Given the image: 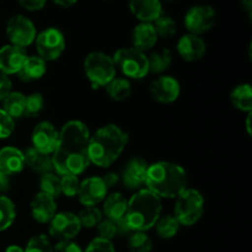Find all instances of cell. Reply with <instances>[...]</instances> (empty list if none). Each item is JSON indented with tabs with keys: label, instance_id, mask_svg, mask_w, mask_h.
I'll return each mask as SVG.
<instances>
[{
	"label": "cell",
	"instance_id": "obj_10",
	"mask_svg": "<svg viewBox=\"0 0 252 252\" xmlns=\"http://www.w3.org/2000/svg\"><path fill=\"white\" fill-rule=\"evenodd\" d=\"M216 10L209 5H196L187 10L185 15V26L191 34L199 36L206 33L216 24Z\"/></svg>",
	"mask_w": 252,
	"mask_h": 252
},
{
	"label": "cell",
	"instance_id": "obj_30",
	"mask_svg": "<svg viewBox=\"0 0 252 252\" xmlns=\"http://www.w3.org/2000/svg\"><path fill=\"white\" fill-rule=\"evenodd\" d=\"M155 228L158 235L161 239H172L179 233L180 223L174 216H164L158 219Z\"/></svg>",
	"mask_w": 252,
	"mask_h": 252
},
{
	"label": "cell",
	"instance_id": "obj_2",
	"mask_svg": "<svg viewBox=\"0 0 252 252\" xmlns=\"http://www.w3.org/2000/svg\"><path fill=\"white\" fill-rule=\"evenodd\" d=\"M128 144V134L116 125H106L89 139L90 164L108 167L118 159Z\"/></svg>",
	"mask_w": 252,
	"mask_h": 252
},
{
	"label": "cell",
	"instance_id": "obj_39",
	"mask_svg": "<svg viewBox=\"0 0 252 252\" xmlns=\"http://www.w3.org/2000/svg\"><path fill=\"white\" fill-rule=\"evenodd\" d=\"M84 252H116L112 241H107L105 239L96 238L88 245Z\"/></svg>",
	"mask_w": 252,
	"mask_h": 252
},
{
	"label": "cell",
	"instance_id": "obj_23",
	"mask_svg": "<svg viewBox=\"0 0 252 252\" xmlns=\"http://www.w3.org/2000/svg\"><path fill=\"white\" fill-rule=\"evenodd\" d=\"M47 71V64L46 62L38 56L27 57L25 61L24 65H22L21 70L19 71V78L22 81H34L41 79L42 76L46 74Z\"/></svg>",
	"mask_w": 252,
	"mask_h": 252
},
{
	"label": "cell",
	"instance_id": "obj_46",
	"mask_svg": "<svg viewBox=\"0 0 252 252\" xmlns=\"http://www.w3.org/2000/svg\"><path fill=\"white\" fill-rule=\"evenodd\" d=\"M54 5H58V6H62V7H65V9H68V7L73 6L74 4H75V1L74 0H71V1H64V0H54L53 1Z\"/></svg>",
	"mask_w": 252,
	"mask_h": 252
},
{
	"label": "cell",
	"instance_id": "obj_26",
	"mask_svg": "<svg viewBox=\"0 0 252 252\" xmlns=\"http://www.w3.org/2000/svg\"><path fill=\"white\" fill-rule=\"evenodd\" d=\"M231 103L243 112L251 113L252 110V89L250 84L238 85L230 94Z\"/></svg>",
	"mask_w": 252,
	"mask_h": 252
},
{
	"label": "cell",
	"instance_id": "obj_42",
	"mask_svg": "<svg viewBox=\"0 0 252 252\" xmlns=\"http://www.w3.org/2000/svg\"><path fill=\"white\" fill-rule=\"evenodd\" d=\"M11 89H12V83L9 79V76L0 73V102L4 101L5 97L11 93Z\"/></svg>",
	"mask_w": 252,
	"mask_h": 252
},
{
	"label": "cell",
	"instance_id": "obj_36",
	"mask_svg": "<svg viewBox=\"0 0 252 252\" xmlns=\"http://www.w3.org/2000/svg\"><path fill=\"white\" fill-rule=\"evenodd\" d=\"M25 252H53V246H52L51 241L43 234H38V235L32 236L27 243Z\"/></svg>",
	"mask_w": 252,
	"mask_h": 252
},
{
	"label": "cell",
	"instance_id": "obj_43",
	"mask_svg": "<svg viewBox=\"0 0 252 252\" xmlns=\"http://www.w3.org/2000/svg\"><path fill=\"white\" fill-rule=\"evenodd\" d=\"M20 5L27 11H38L46 5L44 0H21Z\"/></svg>",
	"mask_w": 252,
	"mask_h": 252
},
{
	"label": "cell",
	"instance_id": "obj_35",
	"mask_svg": "<svg viewBox=\"0 0 252 252\" xmlns=\"http://www.w3.org/2000/svg\"><path fill=\"white\" fill-rule=\"evenodd\" d=\"M154 27L158 33V37H161V38H171L172 36H175L177 31L175 20L170 16H165V15L160 16L155 21Z\"/></svg>",
	"mask_w": 252,
	"mask_h": 252
},
{
	"label": "cell",
	"instance_id": "obj_25",
	"mask_svg": "<svg viewBox=\"0 0 252 252\" xmlns=\"http://www.w3.org/2000/svg\"><path fill=\"white\" fill-rule=\"evenodd\" d=\"M25 101L26 96L17 91H11L2 101V111L12 120L21 118L25 113Z\"/></svg>",
	"mask_w": 252,
	"mask_h": 252
},
{
	"label": "cell",
	"instance_id": "obj_31",
	"mask_svg": "<svg viewBox=\"0 0 252 252\" xmlns=\"http://www.w3.org/2000/svg\"><path fill=\"white\" fill-rule=\"evenodd\" d=\"M39 187H41L42 193L52 197L53 199L58 198V197L62 194L61 179L58 177V175L53 174V172L44 174L43 176L41 177V181H39Z\"/></svg>",
	"mask_w": 252,
	"mask_h": 252
},
{
	"label": "cell",
	"instance_id": "obj_32",
	"mask_svg": "<svg viewBox=\"0 0 252 252\" xmlns=\"http://www.w3.org/2000/svg\"><path fill=\"white\" fill-rule=\"evenodd\" d=\"M78 219L80 221L81 228L93 229L102 220V212L97 207H85L78 214Z\"/></svg>",
	"mask_w": 252,
	"mask_h": 252
},
{
	"label": "cell",
	"instance_id": "obj_21",
	"mask_svg": "<svg viewBox=\"0 0 252 252\" xmlns=\"http://www.w3.org/2000/svg\"><path fill=\"white\" fill-rule=\"evenodd\" d=\"M158 33L153 24H138L132 32L133 47L139 51H149L157 44Z\"/></svg>",
	"mask_w": 252,
	"mask_h": 252
},
{
	"label": "cell",
	"instance_id": "obj_20",
	"mask_svg": "<svg viewBox=\"0 0 252 252\" xmlns=\"http://www.w3.org/2000/svg\"><path fill=\"white\" fill-rule=\"evenodd\" d=\"M25 155L15 147L0 149V170L6 175L19 174L25 167Z\"/></svg>",
	"mask_w": 252,
	"mask_h": 252
},
{
	"label": "cell",
	"instance_id": "obj_44",
	"mask_svg": "<svg viewBox=\"0 0 252 252\" xmlns=\"http://www.w3.org/2000/svg\"><path fill=\"white\" fill-rule=\"evenodd\" d=\"M101 179H102L103 184H105L107 189L116 186V185L118 184V181H120V176H118V174H116V172H107V174L103 177H101Z\"/></svg>",
	"mask_w": 252,
	"mask_h": 252
},
{
	"label": "cell",
	"instance_id": "obj_14",
	"mask_svg": "<svg viewBox=\"0 0 252 252\" xmlns=\"http://www.w3.org/2000/svg\"><path fill=\"white\" fill-rule=\"evenodd\" d=\"M149 93L158 102L172 103L180 96V84L174 76H159L150 83Z\"/></svg>",
	"mask_w": 252,
	"mask_h": 252
},
{
	"label": "cell",
	"instance_id": "obj_40",
	"mask_svg": "<svg viewBox=\"0 0 252 252\" xmlns=\"http://www.w3.org/2000/svg\"><path fill=\"white\" fill-rule=\"evenodd\" d=\"M14 129L15 121L6 115L2 111V108H0V139H4V138H7L9 135H11Z\"/></svg>",
	"mask_w": 252,
	"mask_h": 252
},
{
	"label": "cell",
	"instance_id": "obj_11",
	"mask_svg": "<svg viewBox=\"0 0 252 252\" xmlns=\"http://www.w3.org/2000/svg\"><path fill=\"white\" fill-rule=\"evenodd\" d=\"M81 230L78 216L71 212L57 213L49 221V234L59 241H71Z\"/></svg>",
	"mask_w": 252,
	"mask_h": 252
},
{
	"label": "cell",
	"instance_id": "obj_29",
	"mask_svg": "<svg viewBox=\"0 0 252 252\" xmlns=\"http://www.w3.org/2000/svg\"><path fill=\"white\" fill-rule=\"evenodd\" d=\"M16 218V208L9 197L0 196V233L12 225Z\"/></svg>",
	"mask_w": 252,
	"mask_h": 252
},
{
	"label": "cell",
	"instance_id": "obj_37",
	"mask_svg": "<svg viewBox=\"0 0 252 252\" xmlns=\"http://www.w3.org/2000/svg\"><path fill=\"white\" fill-rule=\"evenodd\" d=\"M79 185H80V181L75 175H64L61 177L62 193L65 194L66 197L76 196L79 191Z\"/></svg>",
	"mask_w": 252,
	"mask_h": 252
},
{
	"label": "cell",
	"instance_id": "obj_48",
	"mask_svg": "<svg viewBox=\"0 0 252 252\" xmlns=\"http://www.w3.org/2000/svg\"><path fill=\"white\" fill-rule=\"evenodd\" d=\"M250 121H251V113H249L248 117H246V129H248L249 134H251V126H250Z\"/></svg>",
	"mask_w": 252,
	"mask_h": 252
},
{
	"label": "cell",
	"instance_id": "obj_9",
	"mask_svg": "<svg viewBox=\"0 0 252 252\" xmlns=\"http://www.w3.org/2000/svg\"><path fill=\"white\" fill-rule=\"evenodd\" d=\"M6 34L11 42L10 44L25 49V47L32 44L36 39V27L33 22L24 15H14L7 21Z\"/></svg>",
	"mask_w": 252,
	"mask_h": 252
},
{
	"label": "cell",
	"instance_id": "obj_1",
	"mask_svg": "<svg viewBox=\"0 0 252 252\" xmlns=\"http://www.w3.org/2000/svg\"><path fill=\"white\" fill-rule=\"evenodd\" d=\"M89 139L90 132L85 123L80 121H69L59 132L58 143L52 154V165L57 174H83L90 165L89 159Z\"/></svg>",
	"mask_w": 252,
	"mask_h": 252
},
{
	"label": "cell",
	"instance_id": "obj_17",
	"mask_svg": "<svg viewBox=\"0 0 252 252\" xmlns=\"http://www.w3.org/2000/svg\"><path fill=\"white\" fill-rule=\"evenodd\" d=\"M177 52L186 62H196L203 58L207 47L203 39L196 34H184L177 42Z\"/></svg>",
	"mask_w": 252,
	"mask_h": 252
},
{
	"label": "cell",
	"instance_id": "obj_7",
	"mask_svg": "<svg viewBox=\"0 0 252 252\" xmlns=\"http://www.w3.org/2000/svg\"><path fill=\"white\" fill-rule=\"evenodd\" d=\"M112 59L115 66H117L127 78L142 79L149 73L148 57L145 56L144 52L134 47L120 48Z\"/></svg>",
	"mask_w": 252,
	"mask_h": 252
},
{
	"label": "cell",
	"instance_id": "obj_19",
	"mask_svg": "<svg viewBox=\"0 0 252 252\" xmlns=\"http://www.w3.org/2000/svg\"><path fill=\"white\" fill-rule=\"evenodd\" d=\"M31 214L32 218L38 223H49L57 214L56 201L52 197L39 192L31 201Z\"/></svg>",
	"mask_w": 252,
	"mask_h": 252
},
{
	"label": "cell",
	"instance_id": "obj_24",
	"mask_svg": "<svg viewBox=\"0 0 252 252\" xmlns=\"http://www.w3.org/2000/svg\"><path fill=\"white\" fill-rule=\"evenodd\" d=\"M24 155H25V164L29 165L33 171L42 172V174L44 175L51 172L52 169H53L51 157L37 152L34 148L32 147L27 148L26 152L24 153Z\"/></svg>",
	"mask_w": 252,
	"mask_h": 252
},
{
	"label": "cell",
	"instance_id": "obj_45",
	"mask_svg": "<svg viewBox=\"0 0 252 252\" xmlns=\"http://www.w3.org/2000/svg\"><path fill=\"white\" fill-rule=\"evenodd\" d=\"M9 175H6L5 172H2L1 170H0V191H6V189H9Z\"/></svg>",
	"mask_w": 252,
	"mask_h": 252
},
{
	"label": "cell",
	"instance_id": "obj_18",
	"mask_svg": "<svg viewBox=\"0 0 252 252\" xmlns=\"http://www.w3.org/2000/svg\"><path fill=\"white\" fill-rule=\"evenodd\" d=\"M129 10L143 24H153L162 16V5L158 0H133L129 2Z\"/></svg>",
	"mask_w": 252,
	"mask_h": 252
},
{
	"label": "cell",
	"instance_id": "obj_16",
	"mask_svg": "<svg viewBox=\"0 0 252 252\" xmlns=\"http://www.w3.org/2000/svg\"><path fill=\"white\" fill-rule=\"evenodd\" d=\"M148 162L142 158H132L126 164L122 174L123 185L128 189H140V187L145 184V177L148 171Z\"/></svg>",
	"mask_w": 252,
	"mask_h": 252
},
{
	"label": "cell",
	"instance_id": "obj_27",
	"mask_svg": "<svg viewBox=\"0 0 252 252\" xmlns=\"http://www.w3.org/2000/svg\"><path fill=\"white\" fill-rule=\"evenodd\" d=\"M172 62V56L170 49L161 48L154 51L148 57V64H149V73L161 74L170 68Z\"/></svg>",
	"mask_w": 252,
	"mask_h": 252
},
{
	"label": "cell",
	"instance_id": "obj_4",
	"mask_svg": "<svg viewBox=\"0 0 252 252\" xmlns=\"http://www.w3.org/2000/svg\"><path fill=\"white\" fill-rule=\"evenodd\" d=\"M161 208V198L149 189H140L128 201L125 220L130 231L145 233L155 226Z\"/></svg>",
	"mask_w": 252,
	"mask_h": 252
},
{
	"label": "cell",
	"instance_id": "obj_34",
	"mask_svg": "<svg viewBox=\"0 0 252 252\" xmlns=\"http://www.w3.org/2000/svg\"><path fill=\"white\" fill-rule=\"evenodd\" d=\"M44 108V98L41 94L33 93L26 96L25 101V113L24 116L27 118H34L41 115Z\"/></svg>",
	"mask_w": 252,
	"mask_h": 252
},
{
	"label": "cell",
	"instance_id": "obj_38",
	"mask_svg": "<svg viewBox=\"0 0 252 252\" xmlns=\"http://www.w3.org/2000/svg\"><path fill=\"white\" fill-rule=\"evenodd\" d=\"M97 228H98V234H100L98 238L105 239V240L107 241H111L112 239H115V236L118 234L117 224H116V221L110 220V219L101 220V223L98 224Z\"/></svg>",
	"mask_w": 252,
	"mask_h": 252
},
{
	"label": "cell",
	"instance_id": "obj_8",
	"mask_svg": "<svg viewBox=\"0 0 252 252\" xmlns=\"http://www.w3.org/2000/svg\"><path fill=\"white\" fill-rule=\"evenodd\" d=\"M34 42L38 57L44 62L56 61L65 49V38L63 32L56 27L44 29L37 34Z\"/></svg>",
	"mask_w": 252,
	"mask_h": 252
},
{
	"label": "cell",
	"instance_id": "obj_5",
	"mask_svg": "<svg viewBox=\"0 0 252 252\" xmlns=\"http://www.w3.org/2000/svg\"><path fill=\"white\" fill-rule=\"evenodd\" d=\"M203 213L204 198L197 189H186L176 198L174 217L180 225H193L203 217Z\"/></svg>",
	"mask_w": 252,
	"mask_h": 252
},
{
	"label": "cell",
	"instance_id": "obj_6",
	"mask_svg": "<svg viewBox=\"0 0 252 252\" xmlns=\"http://www.w3.org/2000/svg\"><path fill=\"white\" fill-rule=\"evenodd\" d=\"M84 69L94 89L106 86L116 76L112 57L103 52H91L84 62Z\"/></svg>",
	"mask_w": 252,
	"mask_h": 252
},
{
	"label": "cell",
	"instance_id": "obj_47",
	"mask_svg": "<svg viewBox=\"0 0 252 252\" xmlns=\"http://www.w3.org/2000/svg\"><path fill=\"white\" fill-rule=\"evenodd\" d=\"M5 252H25V251H24V249L20 248V246L10 245V246H7L6 250H5Z\"/></svg>",
	"mask_w": 252,
	"mask_h": 252
},
{
	"label": "cell",
	"instance_id": "obj_22",
	"mask_svg": "<svg viewBox=\"0 0 252 252\" xmlns=\"http://www.w3.org/2000/svg\"><path fill=\"white\" fill-rule=\"evenodd\" d=\"M127 207L128 201L123 197V194H121L120 192H115L110 196H106L103 201V213L110 220L118 221L125 218Z\"/></svg>",
	"mask_w": 252,
	"mask_h": 252
},
{
	"label": "cell",
	"instance_id": "obj_3",
	"mask_svg": "<svg viewBox=\"0 0 252 252\" xmlns=\"http://www.w3.org/2000/svg\"><path fill=\"white\" fill-rule=\"evenodd\" d=\"M187 174L180 165L159 161L148 167L145 186L159 198H177L187 189Z\"/></svg>",
	"mask_w": 252,
	"mask_h": 252
},
{
	"label": "cell",
	"instance_id": "obj_28",
	"mask_svg": "<svg viewBox=\"0 0 252 252\" xmlns=\"http://www.w3.org/2000/svg\"><path fill=\"white\" fill-rule=\"evenodd\" d=\"M105 88L108 96L115 101H123L132 95V85L125 78H115Z\"/></svg>",
	"mask_w": 252,
	"mask_h": 252
},
{
	"label": "cell",
	"instance_id": "obj_33",
	"mask_svg": "<svg viewBox=\"0 0 252 252\" xmlns=\"http://www.w3.org/2000/svg\"><path fill=\"white\" fill-rule=\"evenodd\" d=\"M128 249L130 252H152V239L147 235V233L134 231L128 239Z\"/></svg>",
	"mask_w": 252,
	"mask_h": 252
},
{
	"label": "cell",
	"instance_id": "obj_13",
	"mask_svg": "<svg viewBox=\"0 0 252 252\" xmlns=\"http://www.w3.org/2000/svg\"><path fill=\"white\" fill-rule=\"evenodd\" d=\"M76 196L79 197V201L83 206L96 207L98 203L105 201L107 189L101 177L91 176L80 182Z\"/></svg>",
	"mask_w": 252,
	"mask_h": 252
},
{
	"label": "cell",
	"instance_id": "obj_41",
	"mask_svg": "<svg viewBox=\"0 0 252 252\" xmlns=\"http://www.w3.org/2000/svg\"><path fill=\"white\" fill-rule=\"evenodd\" d=\"M53 252H84L78 244L73 241H58L53 248Z\"/></svg>",
	"mask_w": 252,
	"mask_h": 252
},
{
	"label": "cell",
	"instance_id": "obj_12",
	"mask_svg": "<svg viewBox=\"0 0 252 252\" xmlns=\"http://www.w3.org/2000/svg\"><path fill=\"white\" fill-rule=\"evenodd\" d=\"M59 132L52 123L46 122V121L39 122L32 130V148H34L37 152L42 153V154L51 157L56 150Z\"/></svg>",
	"mask_w": 252,
	"mask_h": 252
},
{
	"label": "cell",
	"instance_id": "obj_15",
	"mask_svg": "<svg viewBox=\"0 0 252 252\" xmlns=\"http://www.w3.org/2000/svg\"><path fill=\"white\" fill-rule=\"evenodd\" d=\"M27 59L26 51L14 44H6L0 48V73L4 75L19 74Z\"/></svg>",
	"mask_w": 252,
	"mask_h": 252
}]
</instances>
